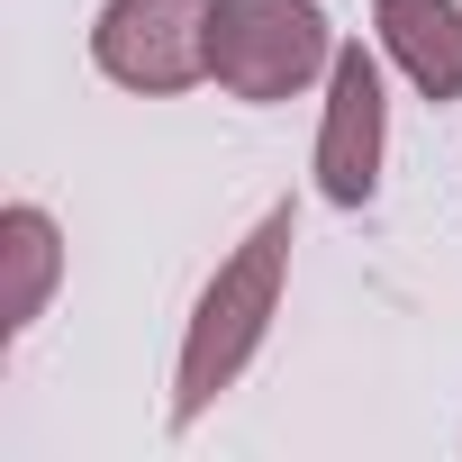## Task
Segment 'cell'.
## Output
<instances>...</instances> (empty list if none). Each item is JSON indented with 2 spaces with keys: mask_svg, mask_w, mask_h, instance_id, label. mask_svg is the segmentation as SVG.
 <instances>
[{
  "mask_svg": "<svg viewBox=\"0 0 462 462\" xmlns=\"http://www.w3.org/2000/svg\"><path fill=\"white\" fill-rule=\"evenodd\" d=\"M55 282H64V226L37 199H10L0 208V336H28Z\"/></svg>",
  "mask_w": 462,
  "mask_h": 462,
  "instance_id": "6",
  "label": "cell"
},
{
  "mask_svg": "<svg viewBox=\"0 0 462 462\" xmlns=\"http://www.w3.org/2000/svg\"><path fill=\"white\" fill-rule=\"evenodd\" d=\"M291 245H300V208H291V199H273V208L245 226V236H236V254L208 273V291L190 300L181 363H172V408H163V426H172V435H190L226 390L254 372V354H263V336H273V318H282Z\"/></svg>",
  "mask_w": 462,
  "mask_h": 462,
  "instance_id": "1",
  "label": "cell"
},
{
  "mask_svg": "<svg viewBox=\"0 0 462 462\" xmlns=\"http://www.w3.org/2000/svg\"><path fill=\"white\" fill-rule=\"evenodd\" d=\"M381 154H390L381 55H372V46H336V64H327V118H318V190H327L336 208H372Z\"/></svg>",
  "mask_w": 462,
  "mask_h": 462,
  "instance_id": "4",
  "label": "cell"
},
{
  "mask_svg": "<svg viewBox=\"0 0 462 462\" xmlns=\"http://www.w3.org/2000/svg\"><path fill=\"white\" fill-rule=\"evenodd\" d=\"M91 64L136 100H172L208 82V0H100Z\"/></svg>",
  "mask_w": 462,
  "mask_h": 462,
  "instance_id": "3",
  "label": "cell"
},
{
  "mask_svg": "<svg viewBox=\"0 0 462 462\" xmlns=\"http://www.w3.org/2000/svg\"><path fill=\"white\" fill-rule=\"evenodd\" d=\"M336 28L318 0H208V82L226 100H300L336 64Z\"/></svg>",
  "mask_w": 462,
  "mask_h": 462,
  "instance_id": "2",
  "label": "cell"
},
{
  "mask_svg": "<svg viewBox=\"0 0 462 462\" xmlns=\"http://www.w3.org/2000/svg\"><path fill=\"white\" fill-rule=\"evenodd\" d=\"M372 37L417 100H462V0H372Z\"/></svg>",
  "mask_w": 462,
  "mask_h": 462,
  "instance_id": "5",
  "label": "cell"
}]
</instances>
